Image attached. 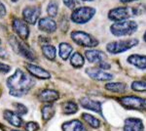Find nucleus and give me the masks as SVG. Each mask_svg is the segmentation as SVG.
<instances>
[{"mask_svg":"<svg viewBox=\"0 0 146 131\" xmlns=\"http://www.w3.org/2000/svg\"><path fill=\"white\" fill-rule=\"evenodd\" d=\"M11 71V67L0 63V73H8Z\"/></svg>","mask_w":146,"mask_h":131,"instance_id":"obj_33","label":"nucleus"},{"mask_svg":"<svg viewBox=\"0 0 146 131\" xmlns=\"http://www.w3.org/2000/svg\"><path fill=\"white\" fill-rule=\"evenodd\" d=\"M146 12V7L143 4H139L133 7L120 6L113 8L108 13V19L110 21L117 23L122 21H127L128 19L133 18L135 16H140L141 14Z\"/></svg>","mask_w":146,"mask_h":131,"instance_id":"obj_2","label":"nucleus"},{"mask_svg":"<svg viewBox=\"0 0 146 131\" xmlns=\"http://www.w3.org/2000/svg\"><path fill=\"white\" fill-rule=\"evenodd\" d=\"M96 14V9L92 7H79V8L74 9V11L71 14V21L78 25H83L86 24L93 19V17Z\"/></svg>","mask_w":146,"mask_h":131,"instance_id":"obj_4","label":"nucleus"},{"mask_svg":"<svg viewBox=\"0 0 146 131\" xmlns=\"http://www.w3.org/2000/svg\"><path fill=\"white\" fill-rule=\"evenodd\" d=\"M133 1H137V0H120V2H122V3H129V2H133Z\"/></svg>","mask_w":146,"mask_h":131,"instance_id":"obj_37","label":"nucleus"},{"mask_svg":"<svg viewBox=\"0 0 146 131\" xmlns=\"http://www.w3.org/2000/svg\"><path fill=\"white\" fill-rule=\"evenodd\" d=\"M6 15V7L0 1V18H3Z\"/></svg>","mask_w":146,"mask_h":131,"instance_id":"obj_35","label":"nucleus"},{"mask_svg":"<svg viewBox=\"0 0 146 131\" xmlns=\"http://www.w3.org/2000/svg\"><path fill=\"white\" fill-rule=\"evenodd\" d=\"M80 104L83 108L87 109V110H90V111L96 112L98 114H102L101 113V104L100 102L95 101V100H91L88 97H84V98L80 99Z\"/></svg>","mask_w":146,"mask_h":131,"instance_id":"obj_16","label":"nucleus"},{"mask_svg":"<svg viewBox=\"0 0 146 131\" xmlns=\"http://www.w3.org/2000/svg\"><path fill=\"white\" fill-rule=\"evenodd\" d=\"M6 57H7V52L4 49H2L1 47H0V58H1V59H6Z\"/></svg>","mask_w":146,"mask_h":131,"instance_id":"obj_36","label":"nucleus"},{"mask_svg":"<svg viewBox=\"0 0 146 131\" xmlns=\"http://www.w3.org/2000/svg\"><path fill=\"white\" fill-rule=\"evenodd\" d=\"M41 15V9L38 6H27L23 11V18L29 25H35Z\"/></svg>","mask_w":146,"mask_h":131,"instance_id":"obj_10","label":"nucleus"},{"mask_svg":"<svg viewBox=\"0 0 146 131\" xmlns=\"http://www.w3.org/2000/svg\"><path fill=\"white\" fill-rule=\"evenodd\" d=\"M38 28L40 30L47 33H53L56 30V23L53 20V18H42L39 19Z\"/></svg>","mask_w":146,"mask_h":131,"instance_id":"obj_13","label":"nucleus"},{"mask_svg":"<svg viewBox=\"0 0 146 131\" xmlns=\"http://www.w3.org/2000/svg\"><path fill=\"white\" fill-rule=\"evenodd\" d=\"M124 131H144V126L138 118H127L125 120Z\"/></svg>","mask_w":146,"mask_h":131,"instance_id":"obj_17","label":"nucleus"},{"mask_svg":"<svg viewBox=\"0 0 146 131\" xmlns=\"http://www.w3.org/2000/svg\"><path fill=\"white\" fill-rule=\"evenodd\" d=\"M62 131H86L85 126L80 120H73L64 122L62 126Z\"/></svg>","mask_w":146,"mask_h":131,"instance_id":"obj_20","label":"nucleus"},{"mask_svg":"<svg viewBox=\"0 0 146 131\" xmlns=\"http://www.w3.org/2000/svg\"><path fill=\"white\" fill-rule=\"evenodd\" d=\"M14 106H15L16 111H17V114H19V115H27V114L28 109L23 104L15 103L14 104Z\"/></svg>","mask_w":146,"mask_h":131,"instance_id":"obj_30","label":"nucleus"},{"mask_svg":"<svg viewBox=\"0 0 146 131\" xmlns=\"http://www.w3.org/2000/svg\"><path fill=\"white\" fill-rule=\"evenodd\" d=\"M71 38L75 43H77L80 46L83 47H96L98 45V41L96 40L95 37L92 36L91 34L84 32H73L71 33Z\"/></svg>","mask_w":146,"mask_h":131,"instance_id":"obj_7","label":"nucleus"},{"mask_svg":"<svg viewBox=\"0 0 146 131\" xmlns=\"http://www.w3.org/2000/svg\"><path fill=\"white\" fill-rule=\"evenodd\" d=\"M82 1H86L87 2V1H94V0H82Z\"/></svg>","mask_w":146,"mask_h":131,"instance_id":"obj_39","label":"nucleus"},{"mask_svg":"<svg viewBox=\"0 0 146 131\" xmlns=\"http://www.w3.org/2000/svg\"><path fill=\"white\" fill-rule=\"evenodd\" d=\"M62 111L65 115H73L78 111V106L74 102H66L62 105Z\"/></svg>","mask_w":146,"mask_h":131,"instance_id":"obj_26","label":"nucleus"},{"mask_svg":"<svg viewBox=\"0 0 146 131\" xmlns=\"http://www.w3.org/2000/svg\"><path fill=\"white\" fill-rule=\"evenodd\" d=\"M11 131H21V130H16V129H15V130H11Z\"/></svg>","mask_w":146,"mask_h":131,"instance_id":"obj_41","label":"nucleus"},{"mask_svg":"<svg viewBox=\"0 0 146 131\" xmlns=\"http://www.w3.org/2000/svg\"><path fill=\"white\" fill-rule=\"evenodd\" d=\"M143 40L146 42V30H145V32H144V35H143Z\"/></svg>","mask_w":146,"mask_h":131,"instance_id":"obj_38","label":"nucleus"},{"mask_svg":"<svg viewBox=\"0 0 146 131\" xmlns=\"http://www.w3.org/2000/svg\"><path fill=\"white\" fill-rule=\"evenodd\" d=\"M85 56H86V58L88 59V61L90 62V63H93V64H100L106 59L105 53H103L100 50H95V49L86 51Z\"/></svg>","mask_w":146,"mask_h":131,"instance_id":"obj_15","label":"nucleus"},{"mask_svg":"<svg viewBox=\"0 0 146 131\" xmlns=\"http://www.w3.org/2000/svg\"><path fill=\"white\" fill-rule=\"evenodd\" d=\"M122 106L131 110L146 111V99L136 96H125L118 99Z\"/></svg>","mask_w":146,"mask_h":131,"instance_id":"obj_8","label":"nucleus"},{"mask_svg":"<svg viewBox=\"0 0 146 131\" xmlns=\"http://www.w3.org/2000/svg\"><path fill=\"white\" fill-rule=\"evenodd\" d=\"M58 4L56 1H51L50 3L48 4V7H47V13L50 16V18H55V17L58 15Z\"/></svg>","mask_w":146,"mask_h":131,"instance_id":"obj_28","label":"nucleus"},{"mask_svg":"<svg viewBox=\"0 0 146 131\" xmlns=\"http://www.w3.org/2000/svg\"><path fill=\"white\" fill-rule=\"evenodd\" d=\"M35 84V80L29 75L17 69L15 73L7 79V87L10 95L17 98L25 96Z\"/></svg>","mask_w":146,"mask_h":131,"instance_id":"obj_1","label":"nucleus"},{"mask_svg":"<svg viewBox=\"0 0 146 131\" xmlns=\"http://www.w3.org/2000/svg\"><path fill=\"white\" fill-rule=\"evenodd\" d=\"M25 128L27 131H37L39 129V124L34 121H29L25 124Z\"/></svg>","mask_w":146,"mask_h":131,"instance_id":"obj_31","label":"nucleus"},{"mask_svg":"<svg viewBox=\"0 0 146 131\" xmlns=\"http://www.w3.org/2000/svg\"><path fill=\"white\" fill-rule=\"evenodd\" d=\"M13 2H17V1H19V0H12Z\"/></svg>","mask_w":146,"mask_h":131,"instance_id":"obj_40","label":"nucleus"},{"mask_svg":"<svg viewBox=\"0 0 146 131\" xmlns=\"http://www.w3.org/2000/svg\"><path fill=\"white\" fill-rule=\"evenodd\" d=\"M82 118H84V120L88 123L89 125L92 126L93 128H98L100 125V120H98L96 118H95L94 116L92 115H89V114H83Z\"/></svg>","mask_w":146,"mask_h":131,"instance_id":"obj_27","label":"nucleus"},{"mask_svg":"<svg viewBox=\"0 0 146 131\" xmlns=\"http://www.w3.org/2000/svg\"><path fill=\"white\" fill-rule=\"evenodd\" d=\"M137 24L135 21H122L117 22L110 27V32L115 36H126L131 35L137 30Z\"/></svg>","mask_w":146,"mask_h":131,"instance_id":"obj_3","label":"nucleus"},{"mask_svg":"<svg viewBox=\"0 0 146 131\" xmlns=\"http://www.w3.org/2000/svg\"><path fill=\"white\" fill-rule=\"evenodd\" d=\"M55 116V108L52 104L45 105L42 108V118L44 121H49Z\"/></svg>","mask_w":146,"mask_h":131,"instance_id":"obj_23","label":"nucleus"},{"mask_svg":"<svg viewBox=\"0 0 146 131\" xmlns=\"http://www.w3.org/2000/svg\"><path fill=\"white\" fill-rule=\"evenodd\" d=\"M98 68H100V69H101V70H103V71H106V70H109L111 67H110V65L108 63L103 61V62H101V63L98 64Z\"/></svg>","mask_w":146,"mask_h":131,"instance_id":"obj_34","label":"nucleus"},{"mask_svg":"<svg viewBox=\"0 0 146 131\" xmlns=\"http://www.w3.org/2000/svg\"><path fill=\"white\" fill-rule=\"evenodd\" d=\"M12 26H13L14 32L20 36V38L23 40L28 38L30 30L27 26V23L25 21H23L20 18H14L13 22H12Z\"/></svg>","mask_w":146,"mask_h":131,"instance_id":"obj_9","label":"nucleus"},{"mask_svg":"<svg viewBox=\"0 0 146 131\" xmlns=\"http://www.w3.org/2000/svg\"><path fill=\"white\" fill-rule=\"evenodd\" d=\"M131 89L136 92H145L146 91V80H138L131 83Z\"/></svg>","mask_w":146,"mask_h":131,"instance_id":"obj_29","label":"nucleus"},{"mask_svg":"<svg viewBox=\"0 0 146 131\" xmlns=\"http://www.w3.org/2000/svg\"><path fill=\"white\" fill-rule=\"evenodd\" d=\"M25 68L28 73L32 75V77L39 78V79H49L51 77V75L48 71L42 69L41 67L33 65V64H27Z\"/></svg>","mask_w":146,"mask_h":131,"instance_id":"obj_12","label":"nucleus"},{"mask_svg":"<svg viewBox=\"0 0 146 131\" xmlns=\"http://www.w3.org/2000/svg\"><path fill=\"white\" fill-rule=\"evenodd\" d=\"M70 64H71V66H73L74 68H77V69L82 68L85 64V58L80 53L76 52V53H74L70 57Z\"/></svg>","mask_w":146,"mask_h":131,"instance_id":"obj_25","label":"nucleus"},{"mask_svg":"<svg viewBox=\"0 0 146 131\" xmlns=\"http://www.w3.org/2000/svg\"><path fill=\"white\" fill-rule=\"evenodd\" d=\"M58 54H60V57L62 59L63 61H66L68 58L70 57V55L72 53V46L70 44L66 43V42H62V43L60 44L58 46Z\"/></svg>","mask_w":146,"mask_h":131,"instance_id":"obj_21","label":"nucleus"},{"mask_svg":"<svg viewBox=\"0 0 146 131\" xmlns=\"http://www.w3.org/2000/svg\"><path fill=\"white\" fill-rule=\"evenodd\" d=\"M9 43H10L12 48L25 59H27L29 61H35V55L25 42L19 40L17 37L13 35L9 39Z\"/></svg>","mask_w":146,"mask_h":131,"instance_id":"obj_6","label":"nucleus"},{"mask_svg":"<svg viewBox=\"0 0 146 131\" xmlns=\"http://www.w3.org/2000/svg\"><path fill=\"white\" fill-rule=\"evenodd\" d=\"M42 53H43L46 59L50 61H54L56 59V50L53 45H44L42 47Z\"/></svg>","mask_w":146,"mask_h":131,"instance_id":"obj_24","label":"nucleus"},{"mask_svg":"<svg viewBox=\"0 0 146 131\" xmlns=\"http://www.w3.org/2000/svg\"><path fill=\"white\" fill-rule=\"evenodd\" d=\"M138 40L135 38L128 40H120V41H112L106 45V50L111 54H120L126 52L138 44Z\"/></svg>","mask_w":146,"mask_h":131,"instance_id":"obj_5","label":"nucleus"},{"mask_svg":"<svg viewBox=\"0 0 146 131\" xmlns=\"http://www.w3.org/2000/svg\"><path fill=\"white\" fill-rule=\"evenodd\" d=\"M64 5L69 9H75V7L79 4L78 0H62Z\"/></svg>","mask_w":146,"mask_h":131,"instance_id":"obj_32","label":"nucleus"},{"mask_svg":"<svg viewBox=\"0 0 146 131\" xmlns=\"http://www.w3.org/2000/svg\"><path fill=\"white\" fill-rule=\"evenodd\" d=\"M58 98H60V94L54 89H44L38 95V99L44 103H53Z\"/></svg>","mask_w":146,"mask_h":131,"instance_id":"obj_14","label":"nucleus"},{"mask_svg":"<svg viewBox=\"0 0 146 131\" xmlns=\"http://www.w3.org/2000/svg\"><path fill=\"white\" fill-rule=\"evenodd\" d=\"M105 88L113 93H124L126 91V84L123 82H110L105 85Z\"/></svg>","mask_w":146,"mask_h":131,"instance_id":"obj_22","label":"nucleus"},{"mask_svg":"<svg viewBox=\"0 0 146 131\" xmlns=\"http://www.w3.org/2000/svg\"><path fill=\"white\" fill-rule=\"evenodd\" d=\"M3 118H5L7 122H9L11 125L15 126V127H21L23 124V120L20 115L17 113H14L12 111H9V110L4 111Z\"/></svg>","mask_w":146,"mask_h":131,"instance_id":"obj_18","label":"nucleus"},{"mask_svg":"<svg viewBox=\"0 0 146 131\" xmlns=\"http://www.w3.org/2000/svg\"><path fill=\"white\" fill-rule=\"evenodd\" d=\"M86 73L91 78L98 81H109L113 79V75L108 73L105 71L101 70L100 68H88L86 70Z\"/></svg>","mask_w":146,"mask_h":131,"instance_id":"obj_11","label":"nucleus"},{"mask_svg":"<svg viewBox=\"0 0 146 131\" xmlns=\"http://www.w3.org/2000/svg\"><path fill=\"white\" fill-rule=\"evenodd\" d=\"M128 63L131 65L135 66V68L139 70H145L146 69V56L143 55H137L133 54L128 58Z\"/></svg>","mask_w":146,"mask_h":131,"instance_id":"obj_19","label":"nucleus"}]
</instances>
